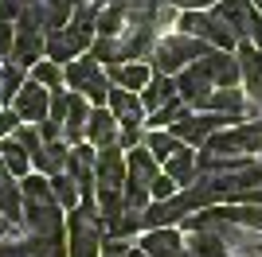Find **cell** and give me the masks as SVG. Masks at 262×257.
I'll return each instance as SVG.
<instances>
[{"label":"cell","instance_id":"1","mask_svg":"<svg viewBox=\"0 0 262 257\" xmlns=\"http://www.w3.org/2000/svg\"><path fill=\"white\" fill-rule=\"evenodd\" d=\"M208 51H211L208 43L192 39V35H180V32L164 35V39H157V47H153V74L172 78V74H180V70H188L192 63H200Z\"/></svg>","mask_w":262,"mask_h":257},{"label":"cell","instance_id":"2","mask_svg":"<svg viewBox=\"0 0 262 257\" xmlns=\"http://www.w3.org/2000/svg\"><path fill=\"white\" fill-rule=\"evenodd\" d=\"M102 218L94 203H78L67 226V257H102Z\"/></svg>","mask_w":262,"mask_h":257},{"label":"cell","instance_id":"3","mask_svg":"<svg viewBox=\"0 0 262 257\" xmlns=\"http://www.w3.org/2000/svg\"><path fill=\"white\" fill-rule=\"evenodd\" d=\"M251 152H262V121H247V125H235V128H219L215 137L204 144V156H215V160L251 156Z\"/></svg>","mask_w":262,"mask_h":257},{"label":"cell","instance_id":"4","mask_svg":"<svg viewBox=\"0 0 262 257\" xmlns=\"http://www.w3.org/2000/svg\"><path fill=\"white\" fill-rule=\"evenodd\" d=\"M63 82L75 90L78 97H86V101H94V109L106 106L110 101V78L102 74V66L90 59V55H82V59H75V63H67L63 66Z\"/></svg>","mask_w":262,"mask_h":257},{"label":"cell","instance_id":"5","mask_svg":"<svg viewBox=\"0 0 262 257\" xmlns=\"http://www.w3.org/2000/svg\"><path fill=\"white\" fill-rule=\"evenodd\" d=\"M180 35H192V39L208 43L211 51H231V47H239V35L231 32L215 12H184V16H180Z\"/></svg>","mask_w":262,"mask_h":257},{"label":"cell","instance_id":"6","mask_svg":"<svg viewBox=\"0 0 262 257\" xmlns=\"http://www.w3.org/2000/svg\"><path fill=\"white\" fill-rule=\"evenodd\" d=\"M125 187V156L118 144L94 152V191H121Z\"/></svg>","mask_w":262,"mask_h":257},{"label":"cell","instance_id":"7","mask_svg":"<svg viewBox=\"0 0 262 257\" xmlns=\"http://www.w3.org/2000/svg\"><path fill=\"white\" fill-rule=\"evenodd\" d=\"M47 109H51V90H43V86H35V82H24V90L12 101V113L20 117V125L24 121L28 125H43Z\"/></svg>","mask_w":262,"mask_h":257},{"label":"cell","instance_id":"8","mask_svg":"<svg viewBox=\"0 0 262 257\" xmlns=\"http://www.w3.org/2000/svg\"><path fill=\"white\" fill-rule=\"evenodd\" d=\"M223 125H227V117H215V113H200V117H192V113H188V117L176 121L168 133H172V137L188 148V144H208V140L215 137Z\"/></svg>","mask_w":262,"mask_h":257},{"label":"cell","instance_id":"9","mask_svg":"<svg viewBox=\"0 0 262 257\" xmlns=\"http://www.w3.org/2000/svg\"><path fill=\"white\" fill-rule=\"evenodd\" d=\"M215 94V86H211V78L200 70V63H192L188 70H180L176 74V97L184 101V106H208V97Z\"/></svg>","mask_w":262,"mask_h":257},{"label":"cell","instance_id":"10","mask_svg":"<svg viewBox=\"0 0 262 257\" xmlns=\"http://www.w3.org/2000/svg\"><path fill=\"white\" fill-rule=\"evenodd\" d=\"M200 70L211 78L215 90H235L239 86V59L231 51H208L200 59Z\"/></svg>","mask_w":262,"mask_h":257},{"label":"cell","instance_id":"11","mask_svg":"<svg viewBox=\"0 0 262 257\" xmlns=\"http://www.w3.org/2000/svg\"><path fill=\"white\" fill-rule=\"evenodd\" d=\"M106 109L114 113V121H118V128H125V125H141V117H145V106H141V94H129V90H110V101H106Z\"/></svg>","mask_w":262,"mask_h":257},{"label":"cell","instance_id":"12","mask_svg":"<svg viewBox=\"0 0 262 257\" xmlns=\"http://www.w3.org/2000/svg\"><path fill=\"white\" fill-rule=\"evenodd\" d=\"M86 140H90V148H110V144H118V121H114V113H110L106 106L90 109Z\"/></svg>","mask_w":262,"mask_h":257},{"label":"cell","instance_id":"13","mask_svg":"<svg viewBox=\"0 0 262 257\" xmlns=\"http://www.w3.org/2000/svg\"><path fill=\"white\" fill-rule=\"evenodd\" d=\"M141 253L145 257H180V253H184V238L176 234L172 226L149 230V234L141 238Z\"/></svg>","mask_w":262,"mask_h":257},{"label":"cell","instance_id":"14","mask_svg":"<svg viewBox=\"0 0 262 257\" xmlns=\"http://www.w3.org/2000/svg\"><path fill=\"white\" fill-rule=\"evenodd\" d=\"M110 82L118 86V90H129V94H141L145 86H149V78H153V70L145 63H118V66H110Z\"/></svg>","mask_w":262,"mask_h":257},{"label":"cell","instance_id":"15","mask_svg":"<svg viewBox=\"0 0 262 257\" xmlns=\"http://www.w3.org/2000/svg\"><path fill=\"white\" fill-rule=\"evenodd\" d=\"M215 16L227 23L231 32L239 35V43H243V39H247V23H251L254 8H251V0H219V4H215Z\"/></svg>","mask_w":262,"mask_h":257},{"label":"cell","instance_id":"16","mask_svg":"<svg viewBox=\"0 0 262 257\" xmlns=\"http://www.w3.org/2000/svg\"><path fill=\"white\" fill-rule=\"evenodd\" d=\"M0 214H4L8 222H20V214H24L20 183H16V175L4 168V160H0Z\"/></svg>","mask_w":262,"mask_h":257},{"label":"cell","instance_id":"17","mask_svg":"<svg viewBox=\"0 0 262 257\" xmlns=\"http://www.w3.org/2000/svg\"><path fill=\"white\" fill-rule=\"evenodd\" d=\"M86 121H90V106H86V97L71 94L67 121H63V140H71V144H82V137H86Z\"/></svg>","mask_w":262,"mask_h":257},{"label":"cell","instance_id":"18","mask_svg":"<svg viewBox=\"0 0 262 257\" xmlns=\"http://www.w3.org/2000/svg\"><path fill=\"white\" fill-rule=\"evenodd\" d=\"M215 218L239 226V230H258L262 234V207H251V203H239V207H211Z\"/></svg>","mask_w":262,"mask_h":257},{"label":"cell","instance_id":"19","mask_svg":"<svg viewBox=\"0 0 262 257\" xmlns=\"http://www.w3.org/2000/svg\"><path fill=\"white\" fill-rule=\"evenodd\" d=\"M172 97H176V82L164 78V74H153L149 86L141 90V106H145V113H157V109H164Z\"/></svg>","mask_w":262,"mask_h":257},{"label":"cell","instance_id":"20","mask_svg":"<svg viewBox=\"0 0 262 257\" xmlns=\"http://www.w3.org/2000/svg\"><path fill=\"white\" fill-rule=\"evenodd\" d=\"M153 28H125L121 32V39H118V47H121V59H141V55H153Z\"/></svg>","mask_w":262,"mask_h":257},{"label":"cell","instance_id":"21","mask_svg":"<svg viewBox=\"0 0 262 257\" xmlns=\"http://www.w3.org/2000/svg\"><path fill=\"white\" fill-rule=\"evenodd\" d=\"M67 156H71V148H67L63 140H55V144H43V148L32 156V168H39L43 175H63L67 171Z\"/></svg>","mask_w":262,"mask_h":257},{"label":"cell","instance_id":"22","mask_svg":"<svg viewBox=\"0 0 262 257\" xmlns=\"http://www.w3.org/2000/svg\"><path fill=\"white\" fill-rule=\"evenodd\" d=\"M208 113H215V117H227V121H235L247 109V97H243V90H215V94L208 97Z\"/></svg>","mask_w":262,"mask_h":257},{"label":"cell","instance_id":"23","mask_svg":"<svg viewBox=\"0 0 262 257\" xmlns=\"http://www.w3.org/2000/svg\"><path fill=\"white\" fill-rule=\"evenodd\" d=\"M164 175H168L176 187H192V183H196V175H200V171H196V156H192L188 148H180L172 160L164 164Z\"/></svg>","mask_w":262,"mask_h":257},{"label":"cell","instance_id":"24","mask_svg":"<svg viewBox=\"0 0 262 257\" xmlns=\"http://www.w3.org/2000/svg\"><path fill=\"white\" fill-rule=\"evenodd\" d=\"M0 160H4V168H8L12 175H20V179H24V175H32V171H28V168H32V156H28V148H24L16 137L0 140Z\"/></svg>","mask_w":262,"mask_h":257},{"label":"cell","instance_id":"25","mask_svg":"<svg viewBox=\"0 0 262 257\" xmlns=\"http://www.w3.org/2000/svg\"><path fill=\"white\" fill-rule=\"evenodd\" d=\"M94 32H98L102 39H121V32H125V12H121V4H110V8L98 12Z\"/></svg>","mask_w":262,"mask_h":257},{"label":"cell","instance_id":"26","mask_svg":"<svg viewBox=\"0 0 262 257\" xmlns=\"http://www.w3.org/2000/svg\"><path fill=\"white\" fill-rule=\"evenodd\" d=\"M145 148L153 152V160H157V164H168L176 152L184 148V144H180L172 133H161V128H157V133H149V137H145Z\"/></svg>","mask_w":262,"mask_h":257},{"label":"cell","instance_id":"27","mask_svg":"<svg viewBox=\"0 0 262 257\" xmlns=\"http://www.w3.org/2000/svg\"><path fill=\"white\" fill-rule=\"evenodd\" d=\"M51 195H55V203L63 207V211H78V203H82V195H78V183L71 179V175H51Z\"/></svg>","mask_w":262,"mask_h":257},{"label":"cell","instance_id":"28","mask_svg":"<svg viewBox=\"0 0 262 257\" xmlns=\"http://www.w3.org/2000/svg\"><path fill=\"white\" fill-rule=\"evenodd\" d=\"M20 90H24V66H16V63L0 66V101H16Z\"/></svg>","mask_w":262,"mask_h":257},{"label":"cell","instance_id":"29","mask_svg":"<svg viewBox=\"0 0 262 257\" xmlns=\"http://www.w3.org/2000/svg\"><path fill=\"white\" fill-rule=\"evenodd\" d=\"M32 82L43 86V90H59V82H63V66L47 63V59H39V63L32 66Z\"/></svg>","mask_w":262,"mask_h":257},{"label":"cell","instance_id":"30","mask_svg":"<svg viewBox=\"0 0 262 257\" xmlns=\"http://www.w3.org/2000/svg\"><path fill=\"white\" fill-rule=\"evenodd\" d=\"M184 117H188V106L180 101V97H172L164 109H157V113H153V125H168V128H172L176 121H184Z\"/></svg>","mask_w":262,"mask_h":257},{"label":"cell","instance_id":"31","mask_svg":"<svg viewBox=\"0 0 262 257\" xmlns=\"http://www.w3.org/2000/svg\"><path fill=\"white\" fill-rule=\"evenodd\" d=\"M16 140L28 148V156H35V152L43 148V137H39V128H32V125H20V128H16Z\"/></svg>","mask_w":262,"mask_h":257},{"label":"cell","instance_id":"32","mask_svg":"<svg viewBox=\"0 0 262 257\" xmlns=\"http://www.w3.org/2000/svg\"><path fill=\"white\" fill-rule=\"evenodd\" d=\"M172 195H176V183H172V179H168V175H164V171H161V175H157V179H153V187H149V199H157V203H164V199H172Z\"/></svg>","mask_w":262,"mask_h":257},{"label":"cell","instance_id":"33","mask_svg":"<svg viewBox=\"0 0 262 257\" xmlns=\"http://www.w3.org/2000/svg\"><path fill=\"white\" fill-rule=\"evenodd\" d=\"M247 43H251L254 51L262 55V12H254L251 23H247Z\"/></svg>","mask_w":262,"mask_h":257},{"label":"cell","instance_id":"34","mask_svg":"<svg viewBox=\"0 0 262 257\" xmlns=\"http://www.w3.org/2000/svg\"><path fill=\"white\" fill-rule=\"evenodd\" d=\"M16 128H20V117H16L12 109H0V140L16 137Z\"/></svg>","mask_w":262,"mask_h":257},{"label":"cell","instance_id":"35","mask_svg":"<svg viewBox=\"0 0 262 257\" xmlns=\"http://www.w3.org/2000/svg\"><path fill=\"white\" fill-rule=\"evenodd\" d=\"M20 12H24V0H0V23L20 20Z\"/></svg>","mask_w":262,"mask_h":257},{"label":"cell","instance_id":"36","mask_svg":"<svg viewBox=\"0 0 262 257\" xmlns=\"http://www.w3.org/2000/svg\"><path fill=\"white\" fill-rule=\"evenodd\" d=\"M12 43H16V28H12V23H0V59L12 55Z\"/></svg>","mask_w":262,"mask_h":257},{"label":"cell","instance_id":"37","mask_svg":"<svg viewBox=\"0 0 262 257\" xmlns=\"http://www.w3.org/2000/svg\"><path fill=\"white\" fill-rule=\"evenodd\" d=\"M168 8H184V12H204L208 4H219V0H164Z\"/></svg>","mask_w":262,"mask_h":257},{"label":"cell","instance_id":"38","mask_svg":"<svg viewBox=\"0 0 262 257\" xmlns=\"http://www.w3.org/2000/svg\"><path fill=\"white\" fill-rule=\"evenodd\" d=\"M102 257H129V246H125V242L106 238V242H102Z\"/></svg>","mask_w":262,"mask_h":257},{"label":"cell","instance_id":"39","mask_svg":"<svg viewBox=\"0 0 262 257\" xmlns=\"http://www.w3.org/2000/svg\"><path fill=\"white\" fill-rule=\"evenodd\" d=\"M0 257H28V246H24V242L4 238V242H0Z\"/></svg>","mask_w":262,"mask_h":257},{"label":"cell","instance_id":"40","mask_svg":"<svg viewBox=\"0 0 262 257\" xmlns=\"http://www.w3.org/2000/svg\"><path fill=\"white\" fill-rule=\"evenodd\" d=\"M129 257H145V253H141V249H129Z\"/></svg>","mask_w":262,"mask_h":257},{"label":"cell","instance_id":"41","mask_svg":"<svg viewBox=\"0 0 262 257\" xmlns=\"http://www.w3.org/2000/svg\"><path fill=\"white\" fill-rule=\"evenodd\" d=\"M251 4H254V8H258V12H262V0H251Z\"/></svg>","mask_w":262,"mask_h":257}]
</instances>
